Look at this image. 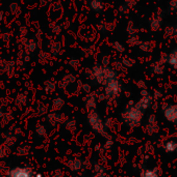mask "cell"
Masks as SVG:
<instances>
[{
	"label": "cell",
	"mask_w": 177,
	"mask_h": 177,
	"mask_svg": "<svg viewBox=\"0 0 177 177\" xmlns=\"http://www.w3.org/2000/svg\"><path fill=\"white\" fill-rule=\"evenodd\" d=\"M88 119H89V124L91 126V129L96 132L97 134L103 136L105 138H108V135L106 133V129L105 125L103 123L101 117L99 116V114L95 111H90L89 115H88Z\"/></svg>",
	"instance_id": "3957f363"
},
{
	"label": "cell",
	"mask_w": 177,
	"mask_h": 177,
	"mask_svg": "<svg viewBox=\"0 0 177 177\" xmlns=\"http://www.w3.org/2000/svg\"><path fill=\"white\" fill-rule=\"evenodd\" d=\"M91 7L92 9L98 12V10L102 9V4L100 3V1H98V0H93V1L91 2Z\"/></svg>",
	"instance_id": "30bf717a"
},
{
	"label": "cell",
	"mask_w": 177,
	"mask_h": 177,
	"mask_svg": "<svg viewBox=\"0 0 177 177\" xmlns=\"http://www.w3.org/2000/svg\"><path fill=\"white\" fill-rule=\"evenodd\" d=\"M165 118L173 124H177V105H169L164 110Z\"/></svg>",
	"instance_id": "8992f818"
},
{
	"label": "cell",
	"mask_w": 177,
	"mask_h": 177,
	"mask_svg": "<svg viewBox=\"0 0 177 177\" xmlns=\"http://www.w3.org/2000/svg\"><path fill=\"white\" fill-rule=\"evenodd\" d=\"M121 89H122L121 83L116 79V80L111 81V82L107 83L105 85V90H104L105 96L107 97L108 100L116 99L117 96H119L120 92H121Z\"/></svg>",
	"instance_id": "277c9868"
},
{
	"label": "cell",
	"mask_w": 177,
	"mask_h": 177,
	"mask_svg": "<svg viewBox=\"0 0 177 177\" xmlns=\"http://www.w3.org/2000/svg\"><path fill=\"white\" fill-rule=\"evenodd\" d=\"M167 61H168V63L170 65H172L173 67H177V49H175V50L170 54V56L168 57Z\"/></svg>",
	"instance_id": "9c48e42d"
},
{
	"label": "cell",
	"mask_w": 177,
	"mask_h": 177,
	"mask_svg": "<svg viewBox=\"0 0 177 177\" xmlns=\"http://www.w3.org/2000/svg\"><path fill=\"white\" fill-rule=\"evenodd\" d=\"M7 177H34V175L30 169L18 167L10 170V172L7 173Z\"/></svg>",
	"instance_id": "5b68a950"
},
{
	"label": "cell",
	"mask_w": 177,
	"mask_h": 177,
	"mask_svg": "<svg viewBox=\"0 0 177 177\" xmlns=\"http://www.w3.org/2000/svg\"><path fill=\"white\" fill-rule=\"evenodd\" d=\"M93 75L97 82L99 84H102V85H106L107 83L117 79L116 72L110 69V67H102V66L95 67Z\"/></svg>",
	"instance_id": "7a4b0ae2"
},
{
	"label": "cell",
	"mask_w": 177,
	"mask_h": 177,
	"mask_svg": "<svg viewBox=\"0 0 177 177\" xmlns=\"http://www.w3.org/2000/svg\"><path fill=\"white\" fill-rule=\"evenodd\" d=\"M141 177H160L159 171L157 168H152V169H145L143 170L140 174Z\"/></svg>",
	"instance_id": "52a82bcc"
},
{
	"label": "cell",
	"mask_w": 177,
	"mask_h": 177,
	"mask_svg": "<svg viewBox=\"0 0 177 177\" xmlns=\"http://www.w3.org/2000/svg\"><path fill=\"white\" fill-rule=\"evenodd\" d=\"M164 150L167 153H174L177 151V142L174 140H169L164 143Z\"/></svg>",
	"instance_id": "ba28073f"
},
{
	"label": "cell",
	"mask_w": 177,
	"mask_h": 177,
	"mask_svg": "<svg viewBox=\"0 0 177 177\" xmlns=\"http://www.w3.org/2000/svg\"><path fill=\"white\" fill-rule=\"evenodd\" d=\"M92 177H103V175H101V174H96V175H94Z\"/></svg>",
	"instance_id": "8fae6325"
},
{
	"label": "cell",
	"mask_w": 177,
	"mask_h": 177,
	"mask_svg": "<svg viewBox=\"0 0 177 177\" xmlns=\"http://www.w3.org/2000/svg\"><path fill=\"white\" fill-rule=\"evenodd\" d=\"M144 112H145V110L137 103L135 105L129 106L128 108L125 109L124 112L122 113V119L129 126L137 127L141 124Z\"/></svg>",
	"instance_id": "6da1fadb"
},
{
	"label": "cell",
	"mask_w": 177,
	"mask_h": 177,
	"mask_svg": "<svg viewBox=\"0 0 177 177\" xmlns=\"http://www.w3.org/2000/svg\"><path fill=\"white\" fill-rule=\"evenodd\" d=\"M35 177H42V175H41V174H37V175H35Z\"/></svg>",
	"instance_id": "7c38bea8"
}]
</instances>
